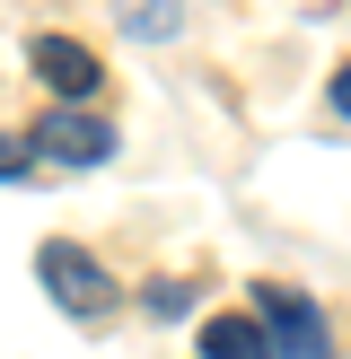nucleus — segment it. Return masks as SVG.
<instances>
[{"instance_id": "nucleus-8", "label": "nucleus", "mask_w": 351, "mask_h": 359, "mask_svg": "<svg viewBox=\"0 0 351 359\" xmlns=\"http://www.w3.org/2000/svg\"><path fill=\"white\" fill-rule=\"evenodd\" d=\"M27 167H35V149H27V140H9V132H0V184H18Z\"/></svg>"}, {"instance_id": "nucleus-3", "label": "nucleus", "mask_w": 351, "mask_h": 359, "mask_svg": "<svg viewBox=\"0 0 351 359\" xmlns=\"http://www.w3.org/2000/svg\"><path fill=\"white\" fill-rule=\"evenodd\" d=\"M27 149L44 158V167H105V158H114V123L88 114V105H53V114H35Z\"/></svg>"}, {"instance_id": "nucleus-5", "label": "nucleus", "mask_w": 351, "mask_h": 359, "mask_svg": "<svg viewBox=\"0 0 351 359\" xmlns=\"http://www.w3.org/2000/svg\"><path fill=\"white\" fill-rule=\"evenodd\" d=\"M202 359H272V333H263V316H211L202 325Z\"/></svg>"}, {"instance_id": "nucleus-1", "label": "nucleus", "mask_w": 351, "mask_h": 359, "mask_svg": "<svg viewBox=\"0 0 351 359\" xmlns=\"http://www.w3.org/2000/svg\"><path fill=\"white\" fill-rule=\"evenodd\" d=\"M35 280H44V298H53L62 316H79V325H97V316L123 307L114 272H105L88 245H70V237H44V245H35Z\"/></svg>"}, {"instance_id": "nucleus-4", "label": "nucleus", "mask_w": 351, "mask_h": 359, "mask_svg": "<svg viewBox=\"0 0 351 359\" xmlns=\"http://www.w3.org/2000/svg\"><path fill=\"white\" fill-rule=\"evenodd\" d=\"M27 62H35V79H44L62 105H88V97L105 88V62L79 44V35H35V44H27Z\"/></svg>"}, {"instance_id": "nucleus-2", "label": "nucleus", "mask_w": 351, "mask_h": 359, "mask_svg": "<svg viewBox=\"0 0 351 359\" xmlns=\"http://www.w3.org/2000/svg\"><path fill=\"white\" fill-rule=\"evenodd\" d=\"M255 316H263V333H272V359H333V325H325L316 298L263 280V290H255Z\"/></svg>"}, {"instance_id": "nucleus-9", "label": "nucleus", "mask_w": 351, "mask_h": 359, "mask_svg": "<svg viewBox=\"0 0 351 359\" xmlns=\"http://www.w3.org/2000/svg\"><path fill=\"white\" fill-rule=\"evenodd\" d=\"M325 105H333V123H351V62L333 70V88H325Z\"/></svg>"}, {"instance_id": "nucleus-6", "label": "nucleus", "mask_w": 351, "mask_h": 359, "mask_svg": "<svg viewBox=\"0 0 351 359\" xmlns=\"http://www.w3.org/2000/svg\"><path fill=\"white\" fill-rule=\"evenodd\" d=\"M123 27L132 35H176V0H123Z\"/></svg>"}, {"instance_id": "nucleus-7", "label": "nucleus", "mask_w": 351, "mask_h": 359, "mask_svg": "<svg viewBox=\"0 0 351 359\" xmlns=\"http://www.w3.org/2000/svg\"><path fill=\"white\" fill-rule=\"evenodd\" d=\"M140 307H150V316H185V307H193V280H150Z\"/></svg>"}]
</instances>
